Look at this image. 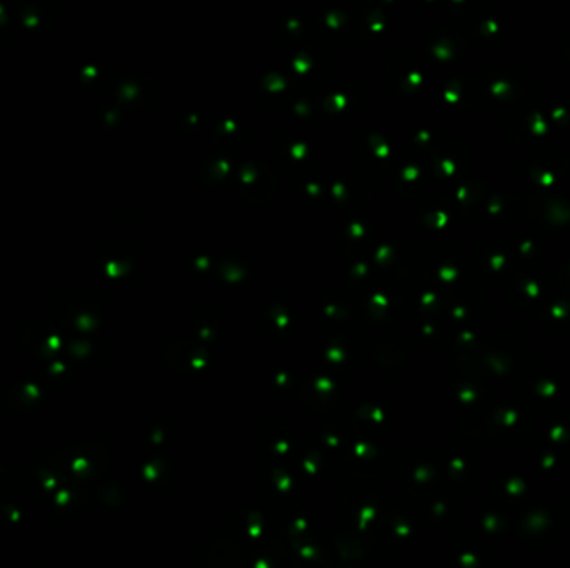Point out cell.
<instances>
[{
    "mask_svg": "<svg viewBox=\"0 0 570 568\" xmlns=\"http://www.w3.org/2000/svg\"><path fill=\"white\" fill-rule=\"evenodd\" d=\"M562 213H565L567 217H570V210H564L560 205H552V209H550V218H552V220H555V222L567 220V218H565Z\"/></svg>",
    "mask_w": 570,
    "mask_h": 568,
    "instance_id": "obj_1",
    "label": "cell"
}]
</instances>
